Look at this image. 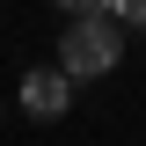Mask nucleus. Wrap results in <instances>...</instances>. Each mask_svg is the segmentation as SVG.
<instances>
[{
  "instance_id": "39448f33",
  "label": "nucleus",
  "mask_w": 146,
  "mask_h": 146,
  "mask_svg": "<svg viewBox=\"0 0 146 146\" xmlns=\"http://www.w3.org/2000/svg\"><path fill=\"white\" fill-rule=\"evenodd\" d=\"M0 110H7V102H0Z\"/></svg>"
},
{
  "instance_id": "20e7f679",
  "label": "nucleus",
  "mask_w": 146,
  "mask_h": 146,
  "mask_svg": "<svg viewBox=\"0 0 146 146\" xmlns=\"http://www.w3.org/2000/svg\"><path fill=\"white\" fill-rule=\"evenodd\" d=\"M58 7H66V15H102L110 0H58Z\"/></svg>"
},
{
  "instance_id": "f03ea898",
  "label": "nucleus",
  "mask_w": 146,
  "mask_h": 146,
  "mask_svg": "<svg viewBox=\"0 0 146 146\" xmlns=\"http://www.w3.org/2000/svg\"><path fill=\"white\" fill-rule=\"evenodd\" d=\"M15 102H22V117H29V124H58V117L73 110V80H66L58 66H36V73H22Z\"/></svg>"
},
{
  "instance_id": "f257e3e1",
  "label": "nucleus",
  "mask_w": 146,
  "mask_h": 146,
  "mask_svg": "<svg viewBox=\"0 0 146 146\" xmlns=\"http://www.w3.org/2000/svg\"><path fill=\"white\" fill-rule=\"evenodd\" d=\"M131 29L117 15H66V36H58V73L66 80H102V73H117V58H124Z\"/></svg>"
},
{
  "instance_id": "7ed1b4c3",
  "label": "nucleus",
  "mask_w": 146,
  "mask_h": 146,
  "mask_svg": "<svg viewBox=\"0 0 146 146\" xmlns=\"http://www.w3.org/2000/svg\"><path fill=\"white\" fill-rule=\"evenodd\" d=\"M110 15L124 22V29H146V0H110Z\"/></svg>"
}]
</instances>
